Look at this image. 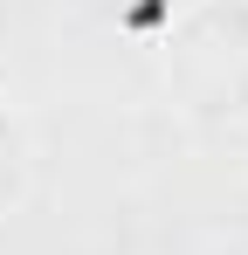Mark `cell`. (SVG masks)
<instances>
[{"label":"cell","mask_w":248,"mask_h":255,"mask_svg":"<svg viewBox=\"0 0 248 255\" xmlns=\"http://www.w3.org/2000/svg\"><path fill=\"white\" fill-rule=\"evenodd\" d=\"M165 97L207 131L248 125V0H193L165 28Z\"/></svg>","instance_id":"6da1fadb"},{"label":"cell","mask_w":248,"mask_h":255,"mask_svg":"<svg viewBox=\"0 0 248 255\" xmlns=\"http://www.w3.org/2000/svg\"><path fill=\"white\" fill-rule=\"evenodd\" d=\"M28 179H35V145H28V125L14 118V104L0 97V221L28 200Z\"/></svg>","instance_id":"7a4b0ae2"}]
</instances>
